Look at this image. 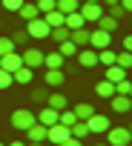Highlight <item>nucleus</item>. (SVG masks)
Returning a JSON list of instances; mask_svg holds the SVG:
<instances>
[{
	"label": "nucleus",
	"instance_id": "obj_40",
	"mask_svg": "<svg viewBox=\"0 0 132 146\" xmlns=\"http://www.w3.org/2000/svg\"><path fill=\"white\" fill-rule=\"evenodd\" d=\"M109 15H112L115 20H121V17H126V9H123V6L118 3V6H112V9H109Z\"/></svg>",
	"mask_w": 132,
	"mask_h": 146
},
{
	"label": "nucleus",
	"instance_id": "obj_8",
	"mask_svg": "<svg viewBox=\"0 0 132 146\" xmlns=\"http://www.w3.org/2000/svg\"><path fill=\"white\" fill-rule=\"evenodd\" d=\"M86 126H89V132H98V135H103V132H109V129H112L109 117H106V115H98V112L86 120Z\"/></svg>",
	"mask_w": 132,
	"mask_h": 146
},
{
	"label": "nucleus",
	"instance_id": "obj_10",
	"mask_svg": "<svg viewBox=\"0 0 132 146\" xmlns=\"http://www.w3.org/2000/svg\"><path fill=\"white\" fill-rule=\"evenodd\" d=\"M20 66H23V57H20L17 52H12V54H3V57H0V69H6L9 75H15Z\"/></svg>",
	"mask_w": 132,
	"mask_h": 146
},
{
	"label": "nucleus",
	"instance_id": "obj_27",
	"mask_svg": "<svg viewBox=\"0 0 132 146\" xmlns=\"http://www.w3.org/2000/svg\"><path fill=\"white\" fill-rule=\"evenodd\" d=\"M115 63H118L121 69H132V52H123V49H121V52L115 54Z\"/></svg>",
	"mask_w": 132,
	"mask_h": 146
},
{
	"label": "nucleus",
	"instance_id": "obj_20",
	"mask_svg": "<svg viewBox=\"0 0 132 146\" xmlns=\"http://www.w3.org/2000/svg\"><path fill=\"white\" fill-rule=\"evenodd\" d=\"M98 29H103V32H109V35H112V32L118 29V20H115V17L106 12V15H101V20H98Z\"/></svg>",
	"mask_w": 132,
	"mask_h": 146
},
{
	"label": "nucleus",
	"instance_id": "obj_36",
	"mask_svg": "<svg viewBox=\"0 0 132 146\" xmlns=\"http://www.w3.org/2000/svg\"><path fill=\"white\" fill-rule=\"evenodd\" d=\"M129 92H132V83H129V80H126V78H123V80H118V83H115V95H129Z\"/></svg>",
	"mask_w": 132,
	"mask_h": 146
},
{
	"label": "nucleus",
	"instance_id": "obj_15",
	"mask_svg": "<svg viewBox=\"0 0 132 146\" xmlns=\"http://www.w3.org/2000/svg\"><path fill=\"white\" fill-rule=\"evenodd\" d=\"M123 78H126V69H121L118 63L106 66V80H109V83H118V80H123Z\"/></svg>",
	"mask_w": 132,
	"mask_h": 146
},
{
	"label": "nucleus",
	"instance_id": "obj_25",
	"mask_svg": "<svg viewBox=\"0 0 132 146\" xmlns=\"http://www.w3.org/2000/svg\"><path fill=\"white\" fill-rule=\"evenodd\" d=\"M46 106H52V109L63 112V109H66V98H63L60 92H49V103H46Z\"/></svg>",
	"mask_w": 132,
	"mask_h": 146
},
{
	"label": "nucleus",
	"instance_id": "obj_31",
	"mask_svg": "<svg viewBox=\"0 0 132 146\" xmlns=\"http://www.w3.org/2000/svg\"><path fill=\"white\" fill-rule=\"evenodd\" d=\"M55 43H63V40H69V29L66 26H57V29H52V35H49Z\"/></svg>",
	"mask_w": 132,
	"mask_h": 146
},
{
	"label": "nucleus",
	"instance_id": "obj_1",
	"mask_svg": "<svg viewBox=\"0 0 132 146\" xmlns=\"http://www.w3.org/2000/svg\"><path fill=\"white\" fill-rule=\"evenodd\" d=\"M35 123H37V115H35V112H29V109H15V112H12V126H15V129L29 132Z\"/></svg>",
	"mask_w": 132,
	"mask_h": 146
},
{
	"label": "nucleus",
	"instance_id": "obj_42",
	"mask_svg": "<svg viewBox=\"0 0 132 146\" xmlns=\"http://www.w3.org/2000/svg\"><path fill=\"white\" fill-rule=\"evenodd\" d=\"M121 46H123V52H132V35H126V37H123V43H121Z\"/></svg>",
	"mask_w": 132,
	"mask_h": 146
},
{
	"label": "nucleus",
	"instance_id": "obj_35",
	"mask_svg": "<svg viewBox=\"0 0 132 146\" xmlns=\"http://www.w3.org/2000/svg\"><path fill=\"white\" fill-rule=\"evenodd\" d=\"M12 40H15V46H26V43H29V32H26V29H17V32L12 35Z\"/></svg>",
	"mask_w": 132,
	"mask_h": 146
},
{
	"label": "nucleus",
	"instance_id": "obj_21",
	"mask_svg": "<svg viewBox=\"0 0 132 146\" xmlns=\"http://www.w3.org/2000/svg\"><path fill=\"white\" fill-rule=\"evenodd\" d=\"M72 112L78 115V120H89V117L95 115V106H92V103H78Z\"/></svg>",
	"mask_w": 132,
	"mask_h": 146
},
{
	"label": "nucleus",
	"instance_id": "obj_18",
	"mask_svg": "<svg viewBox=\"0 0 132 146\" xmlns=\"http://www.w3.org/2000/svg\"><path fill=\"white\" fill-rule=\"evenodd\" d=\"M12 78H15V83H20V86H23V83H32V78H35V72H32L29 66H20V69L15 72V75H12Z\"/></svg>",
	"mask_w": 132,
	"mask_h": 146
},
{
	"label": "nucleus",
	"instance_id": "obj_17",
	"mask_svg": "<svg viewBox=\"0 0 132 146\" xmlns=\"http://www.w3.org/2000/svg\"><path fill=\"white\" fill-rule=\"evenodd\" d=\"M26 137L35 140V143H43V140H46V126H43V123H35V126L26 132Z\"/></svg>",
	"mask_w": 132,
	"mask_h": 146
},
{
	"label": "nucleus",
	"instance_id": "obj_7",
	"mask_svg": "<svg viewBox=\"0 0 132 146\" xmlns=\"http://www.w3.org/2000/svg\"><path fill=\"white\" fill-rule=\"evenodd\" d=\"M109 32H103V29H92V37H89V46L95 49V52H103V49H109Z\"/></svg>",
	"mask_w": 132,
	"mask_h": 146
},
{
	"label": "nucleus",
	"instance_id": "obj_22",
	"mask_svg": "<svg viewBox=\"0 0 132 146\" xmlns=\"http://www.w3.org/2000/svg\"><path fill=\"white\" fill-rule=\"evenodd\" d=\"M63 78H66V75H63L60 69H46V86H60Z\"/></svg>",
	"mask_w": 132,
	"mask_h": 146
},
{
	"label": "nucleus",
	"instance_id": "obj_48",
	"mask_svg": "<svg viewBox=\"0 0 132 146\" xmlns=\"http://www.w3.org/2000/svg\"><path fill=\"white\" fill-rule=\"evenodd\" d=\"M98 146H109V143H98Z\"/></svg>",
	"mask_w": 132,
	"mask_h": 146
},
{
	"label": "nucleus",
	"instance_id": "obj_23",
	"mask_svg": "<svg viewBox=\"0 0 132 146\" xmlns=\"http://www.w3.org/2000/svg\"><path fill=\"white\" fill-rule=\"evenodd\" d=\"M43 20H46V23H49V26H52V29H57V26H63V23H66V15H63V12H57V9H55V12H49V15H46V17H43Z\"/></svg>",
	"mask_w": 132,
	"mask_h": 146
},
{
	"label": "nucleus",
	"instance_id": "obj_32",
	"mask_svg": "<svg viewBox=\"0 0 132 146\" xmlns=\"http://www.w3.org/2000/svg\"><path fill=\"white\" fill-rule=\"evenodd\" d=\"M55 9H57V0H37V12L40 15H49Z\"/></svg>",
	"mask_w": 132,
	"mask_h": 146
},
{
	"label": "nucleus",
	"instance_id": "obj_2",
	"mask_svg": "<svg viewBox=\"0 0 132 146\" xmlns=\"http://www.w3.org/2000/svg\"><path fill=\"white\" fill-rule=\"evenodd\" d=\"M20 57H23V66H29V69H40V66L46 63V54H43L37 46H26Z\"/></svg>",
	"mask_w": 132,
	"mask_h": 146
},
{
	"label": "nucleus",
	"instance_id": "obj_26",
	"mask_svg": "<svg viewBox=\"0 0 132 146\" xmlns=\"http://www.w3.org/2000/svg\"><path fill=\"white\" fill-rule=\"evenodd\" d=\"M95 92H98L101 98H106V100H109V98L115 95V83H109V80H101V83L95 86Z\"/></svg>",
	"mask_w": 132,
	"mask_h": 146
},
{
	"label": "nucleus",
	"instance_id": "obj_38",
	"mask_svg": "<svg viewBox=\"0 0 132 146\" xmlns=\"http://www.w3.org/2000/svg\"><path fill=\"white\" fill-rule=\"evenodd\" d=\"M12 83H15V78L9 75V72H6V69H0V89H9Z\"/></svg>",
	"mask_w": 132,
	"mask_h": 146
},
{
	"label": "nucleus",
	"instance_id": "obj_43",
	"mask_svg": "<svg viewBox=\"0 0 132 146\" xmlns=\"http://www.w3.org/2000/svg\"><path fill=\"white\" fill-rule=\"evenodd\" d=\"M121 6L126 9V15H132V0H121Z\"/></svg>",
	"mask_w": 132,
	"mask_h": 146
},
{
	"label": "nucleus",
	"instance_id": "obj_24",
	"mask_svg": "<svg viewBox=\"0 0 132 146\" xmlns=\"http://www.w3.org/2000/svg\"><path fill=\"white\" fill-rule=\"evenodd\" d=\"M63 60H66V57H63L60 52H52V54H46V63H43V66H46V69H63Z\"/></svg>",
	"mask_w": 132,
	"mask_h": 146
},
{
	"label": "nucleus",
	"instance_id": "obj_52",
	"mask_svg": "<svg viewBox=\"0 0 132 146\" xmlns=\"http://www.w3.org/2000/svg\"><path fill=\"white\" fill-rule=\"evenodd\" d=\"M129 146H132V143H129Z\"/></svg>",
	"mask_w": 132,
	"mask_h": 146
},
{
	"label": "nucleus",
	"instance_id": "obj_3",
	"mask_svg": "<svg viewBox=\"0 0 132 146\" xmlns=\"http://www.w3.org/2000/svg\"><path fill=\"white\" fill-rule=\"evenodd\" d=\"M69 137H72V129H69V126H63V123H55V126L46 129V140L55 143V146H60L63 140H69Z\"/></svg>",
	"mask_w": 132,
	"mask_h": 146
},
{
	"label": "nucleus",
	"instance_id": "obj_4",
	"mask_svg": "<svg viewBox=\"0 0 132 146\" xmlns=\"http://www.w3.org/2000/svg\"><path fill=\"white\" fill-rule=\"evenodd\" d=\"M106 143H109V146H129V143H132V132L123 129V126L109 129V132H106Z\"/></svg>",
	"mask_w": 132,
	"mask_h": 146
},
{
	"label": "nucleus",
	"instance_id": "obj_11",
	"mask_svg": "<svg viewBox=\"0 0 132 146\" xmlns=\"http://www.w3.org/2000/svg\"><path fill=\"white\" fill-rule=\"evenodd\" d=\"M57 120H60V112H57V109H52V106H43V109L37 112V123H43L46 129H49V126H55Z\"/></svg>",
	"mask_w": 132,
	"mask_h": 146
},
{
	"label": "nucleus",
	"instance_id": "obj_33",
	"mask_svg": "<svg viewBox=\"0 0 132 146\" xmlns=\"http://www.w3.org/2000/svg\"><path fill=\"white\" fill-rule=\"evenodd\" d=\"M115 54H118V52H112V49H103V52H98V60H101L103 66H112V63H115Z\"/></svg>",
	"mask_w": 132,
	"mask_h": 146
},
{
	"label": "nucleus",
	"instance_id": "obj_50",
	"mask_svg": "<svg viewBox=\"0 0 132 146\" xmlns=\"http://www.w3.org/2000/svg\"><path fill=\"white\" fill-rule=\"evenodd\" d=\"M129 98H132V92H129Z\"/></svg>",
	"mask_w": 132,
	"mask_h": 146
},
{
	"label": "nucleus",
	"instance_id": "obj_9",
	"mask_svg": "<svg viewBox=\"0 0 132 146\" xmlns=\"http://www.w3.org/2000/svg\"><path fill=\"white\" fill-rule=\"evenodd\" d=\"M109 106H112V112L126 115V112L132 109V98H129V95H112V98H109Z\"/></svg>",
	"mask_w": 132,
	"mask_h": 146
},
{
	"label": "nucleus",
	"instance_id": "obj_51",
	"mask_svg": "<svg viewBox=\"0 0 132 146\" xmlns=\"http://www.w3.org/2000/svg\"><path fill=\"white\" fill-rule=\"evenodd\" d=\"M129 132H132V126H129Z\"/></svg>",
	"mask_w": 132,
	"mask_h": 146
},
{
	"label": "nucleus",
	"instance_id": "obj_30",
	"mask_svg": "<svg viewBox=\"0 0 132 146\" xmlns=\"http://www.w3.org/2000/svg\"><path fill=\"white\" fill-rule=\"evenodd\" d=\"M89 135V126H86V120H78L75 126H72V137H78V140H83Z\"/></svg>",
	"mask_w": 132,
	"mask_h": 146
},
{
	"label": "nucleus",
	"instance_id": "obj_19",
	"mask_svg": "<svg viewBox=\"0 0 132 146\" xmlns=\"http://www.w3.org/2000/svg\"><path fill=\"white\" fill-rule=\"evenodd\" d=\"M81 3H83V0H57V12L72 15V12H78V9H81Z\"/></svg>",
	"mask_w": 132,
	"mask_h": 146
},
{
	"label": "nucleus",
	"instance_id": "obj_39",
	"mask_svg": "<svg viewBox=\"0 0 132 146\" xmlns=\"http://www.w3.org/2000/svg\"><path fill=\"white\" fill-rule=\"evenodd\" d=\"M32 98H35L37 103H43V106L49 103V92H46V89H37V92H32Z\"/></svg>",
	"mask_w": 132,
	"mask_h": 146
},
{
	"label": "nucleus",
	"instance_id": "obj_12",
	"mask_svg": "<svg viewBox=\"0 0 132 146\" xmlns=\"http://www.w3.org/2000/svg\"><path fill=\"white\" fill-rule=\"evenodd\" d=\"M78 63H81L83 69H89V66H98L101 60H98V52H95V49H81V52H78Z\"/></svg>",
	"mask_w": 132,
	"mask_h": 146
},
{
	"label": "nucleus",
	"instance_id": "obj_14",
	"mask_svg": "<svg viewBox=\"0 0 132 146\" xmlns=\"http://www.w3.org/2000/svg\"><path fill=\"white\" fill-rule=\"evenodd\" d=\"M89 37H92L89 29H75V32H69V40H72L75 46H89Z\"/></svg>",
	"mask_w": 132,
	"mask_h": 146
},
{
	"label": "nucleus",
	"instance_id": "obj_44",
	"mask_svg": "<svg viewBox=\"0 0 132 146\" xmlns=\"http://www.w3.org/2000/svg\"><path fill=\"white\" fill-rule=\"evenodd\" d=\"M101 3H103L106 9H112V6H118V3H121V0H101Z\"/></svg>",
	"mask_w": 132,
	"mask_h": 146
},
{
	"label": "nucleus",
	"instance_id": "obj_49",
	"mask_svg": "<svg viewBox=\"0 0 132 146\" xmlns=\"http://www.w3.org/2000/svg\"><path fill=\"white\" fill-rule=\"evenodd\" d=\"M0 146H3V140H0Z\"/></svg>",
	"mask_w": 132,
	"mask_h": 146
},
{
	"label": "nucleus",
	"instance_id": "obj_41",
	"mask_svg": "<svg viewBox=\"0 0 132 146\" xmlns=\"http://www.w3.org/2000/svg\"><path fill=\"white\" fill-rule=\"evenodd\" d=\"M60 146H83V140H78V137H69V140H63Z\"/></svg>",
	"mask_w": 132,
	"mask_h": 146
},
{
	"label": "nucleus",
	"instance_id": "obj_34",
	"mask_svg": "<svg viewBox=\"0 0 132 146\" xmlns=\"http://www.w3.org/2000/svg\"><path fill=\"white\" fill-rule=\"evenodd\" d=\"M15 52V40L12 37H0V57L3 54H12Z\"/></svg>",
	"mask_w": 132,
	"mask_h": 146
},
{
	"label": "nucleus",
	"instance_id": "obj_47",
	"mask_svg": "<svg viewBox=\"0 0 132 146\" xmlns=\"http://www.w3.org/2000/svg\"><path fill=\"white\" fill-rule=\"evenodd\" d=\"M86 3H101V0H86Z\"/></svg>",
	"mask_w": 132,
	"mask_h": 146
},
{
	"label": "nucleus",
	"instance_id": "obj_45",
	"mask_svg": "<svg viewBox=\"0 0 132 146\" xmlns=\"http://www.w3.org/2000/svg\"><path fill=\"white\" fill-rule=\"evenodd\" d=\"M9 146H26V143H23V140H12Z\"/></svg>",
	"mask_w": 132,
	"mask_h": 146
},
{
	"label": "nucleus",
	"instance_id": "obj_5",
	"mask_svg": "<svg viewBox=\"0 0 132 146\" xmlns=\"http://www.w3.org/2000/svg\"><path fill=\"white\" fill-rule=\"evenodd\" d=\"M26 32H29V37H49V35H52V26H49L43 17H35V20L26 23Z\"/></svg>",
	"mask_w": 132,
	"mask_h": 146
},
{
	"label": "nucleus",
	"instance_id": "obj_46",
	"mask_svg": "<svg viewBox=\"0 0 132 146\" xmlns=\"http://www.w3.org/2000/svg\"><path fill=\"white\" fill-rule=\"evenodd\" d=\"M26 146H43V143H35V140H29V143H26Z\"/></svg>",
	"mask_w": 132,
	"mask_h": 146
},
{
	"label": "nucleus",
	"instance_id": "obj_28",
	"mask_svg": "<svg viewBox=\"0 0 132 146\" xmlns=\"http://www.w3.org/2000/svg\"><path fill=\"white\" fill-rule=\"evenodd\" d=\"M57 52H60L63 57H72V54H78V46H75L72 40H63V43H57Z\"/></svg>",
	"mask_w": 132,
	"mask_h": 146
},
{
	"label": "nucleus",
	"instance_id": "obj_6",
	"mask_svg": "<svg viewBox=\"0 0 132 146\" xmlns=\"http://www.w3.org/2000/svg\"><path fill=\"white\" fill-rule=\"evenodd\" d=\"M78 12L83 15V20H86V23H98V20H101V15H103L101 3H86V0L81 3V9H78Z\"/></svg>",
	"mask_w": 132,
	"mask_h": 146
},
{
	"label": "nucleus",
	"instance_id": "obj_16",
	"mask_svg": "<svg viewBox=\"0 0 132 146\" xmlns=\"http://www.w3.org/2000/svg\"><path fill=\"white\" fill-rule=\"evenodd\" d=\"M17 15H20L26 23H29V20H35V17H40V12H37V3H23Z\"/></svg>",
	"mask_w": 132,
	"mask_h": 146
},
{
	"label": "nucleus",
	"instance_id": "obj_13",
	"mask_svg": "<svg viewBox=\"0 0 132 146\" xmlns=\"http://www.w3.org/2000/svg\"><path fill=\"white\" fill-rule=\"evenodd\" d=\"M69 32H75V29H86V20H83V15L81 12H72V15H66V23H63Z\"/></svg>",
	"mask_w": 132,
	"mask_h": 146
},
{
	"label": "nucleus",
	"instance_id": "obj_29",
	"mask_svg": "<svg viewBox=\"0 0 132 146\" xmlns=\"http://www.w3.org/2000/svg\"><path fill=\"white\" fill-rule=\"evenodd\" d=\"M57 123H63V126H69V129H72V126L78 123V115H75L72 109H63V112H60V120H57Z\"/></svg>",
	"mask_w": 132,
	"mask_h": 146
},
{
	"label": "nucleus",
	"instance_id": "obj_37",
	"mask_svg": "<svg viewBox=\"0 0 132 146\" xmlns=\"http://www.w3.org/2000/svg\"><path fill=\"white\" fill-rule=\"evenodd\" d=\"M0 3H3V9H9V12H20V6L26 0H0Z\"/></svg>",
	"mask_w": 132,
	"mask_h": 146
}]
</instances>
